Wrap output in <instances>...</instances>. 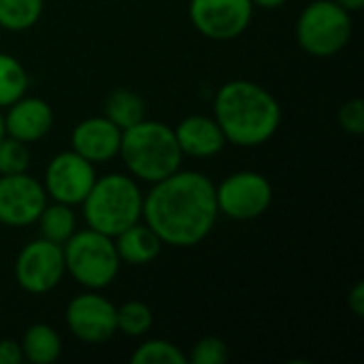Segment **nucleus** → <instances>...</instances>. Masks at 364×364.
<instances>
[{"label": "nucleus", "mask_w": 364, "mask_h": 364, "mask_svg": "<svg viewBox=\"0 0 364 364\" xmlns=\"http://www.w3.org/2000/svg\"><path fill=\"white\" fill-rule=\"evenodd\" d=\"M215 186L194 171H175L151 183L143 196L141 220L164 245L192 247L209 237L218 222Z\"/></svg>", "instance_id": "nucleus-1"}, {"label": "nucleus", "mask_w": 364, "mask_h": 364, "mask_svg": "<svg viewBox=\"0 0 364 364\" xmlns=\"http://www.w3.org/2000/svg\"><path fill=\"white\" fill-rule=\"evenodd\" d=\"M213 119L228 143L258 147L275 136L282 124L277 98L262 85L245 79L224 83L213 100Z\"/></svg>", "instance_id": "nucleus-2"}, {"label": "nucleus", "mask_w": 364, "mask_h": 364, "mask_svg": "<svg viewBox=\"0 0 364 364\" xmlns=\"http://www.w3.org/2000/svg\"><path fill=\"white\" fill-rule=\"evenodd\" d=\"M119 156L130 175L145 183H156L179 171L183 154L179 149L175 130L162 122L141 119L122 130Z\"/></svg>", "instance_id": "nucleus-3"}, {"label": "nucleus", "mask_w": 364, "mask_h": 364, "mask_svg": "<svg viewBox=\"0 0 364 364\" xmlns=\"http://www.w3.org/2000/svg\"><path fill=\"white\" fill-rule=\"evenodd\" d=\"M87 228L107 237H117L122 230L141 222L143 194L132 177L111 173L96 177L92 190L81 203Z\"/></svg>", "instance_id": "nucleus-4"}, {"label": "nucleus", "mask_w": 364, "mask_h": 364, "mask_svg": "<svg viewBox=\"0 0 364 364\" xmlns=\"http://www.w3.org/2000/svg\"><path fill=\"white\" fill-rule=\"evenodd\" d=\"M64 267L83 288L102 290L119 273V256L113 237L98 230H75L73 237L62 245Z\"/></svg>", "instance_id": "nucleus-5"}, {"label": "nucleus", "mask_w": 364, "mask_h": 364, "mask_svg": "<svg viewBox=\"0 0 364 364\" xmlns=\"http://www.w3.org/2000/svg\"><path fill=\"white\" fill-rule=\"evenodd\" d=\"M352 38V13L335 0H314L296 21L299 45L316 55L331 58L339 53Z\"/></svg>", "instance_id": "nucleus-6"}, {"label": "nucleus", "mask_w": 364, "mask_h": 364, "mask_svg": "<svg viewBox=\"0 0 364 364\" xmlns=\"http://www.w3.org/2000/svg\"><path fill=\"white\" fill-rule=\"evenodd\" d=\"M218 211L230 220H256L273 203L271 181L256 171H239L215 186Z\"/></svg>", "instance_id": "nucleus-7"}, {"label": "nucleus", "mask_w": 364, "mask_h": 364, "mask_svg": "<svg viewBox=\"0 0 364 364\" xmlns=\"http://www.w3.org/2000/svg\"><path fill=\"white\" fill-rule=\"evenodd\" d=\"M64 254L62 245L47 239H36L23 245L15 260L17 286L28 294H47L64 277Z\"/></svg>", "instance_id": "nucleus-8"}, {"label": "nucleus", "mask_w": 364, "mask_h": 364, "mask_svg": "<svg viewBox=\"0 0 364 364\" xmlns=\"http://www.w3.org/2000/svg\"><path fill=\"white\" fill-rule=\"evenodd\" d=\"M94 181H96L94 164L70 149L51 158L45 171L43 188L47 192V198L75 207L83 203Z\"/></svg>", "instance_id": "nucleus-9"}, {"label": "nucleus", "mask_w": 364, "mask_h": 364, "mask_svg": "<svg viewBox=\"0 0 364 364\" xmlns=\"http://www.w3.org/2000/svg\"><path fill=\"white\" fill-rule=\"evenodd\" d=\"M252 15V0H190L194 28L213 41L237 38L250 26Z\"/></svg>", "instance_id": "nucleus-10"}, {"label": "nucleus", "mask_w": 364, "mask_h": 364, "mask_svg": "<svg viewBox=\"0 0 364 364\" xmlns=\"http://www.w3.org/2000/svg\"><path fill=\"white\" fill-rule=\"evenodd\" d=\"M47 205L43 183L28 173L0 175V224L21 228L38 220Z\"/></svg>", "instance_id": "nucleus-11"}, {"label": "nucleus", "mask_w": 364, "mask_h": 364, "mask_svg": "<svg viewBox=\"0 0 364 364\" xmlns=\"http://www.w3.org/2000/svg\"><path fill=\"white\" fill-rule=\"evenodd\" d=\"M64 320L68 331L83 343H105L117 333L115 305L96 290L75 296Z\"/></svg>", "instance_id": "nucleus-12"}, {"label": "nucleus", "mask_w": 364, "mask_h": 364, "mask_svg": "<svg viewBox=\"0 0 364 364\" xmlns=\"http://www.w3.org/2000/svg\"><path fill=\"white\" fill-rule=\"evenodd\" d=\"M73 151L92 164H102L119 154L122 130L105 115L79 122L70 136Z\"/></svg>", "instance_id": "nucleus-13"}, {"label": "nucleus", "mask_w": 364, "mask_h": 364, "mask_svg": "<svg viewBox=\"0 0 364 364\" xmlns=\"http://www.w3.org/2000/svg\"><path fill=\"white\" fill-rule=\"evenodd\" d=\"M53 126V109L49 102L36 96H21L6 107L4 132L21 143H34L43 139Z\"/></svg>", "instance_id": "nucleus-14"}, {"label": "nucleus", "mask_w": 364, "mask_h": 364, "mask_svg": "<svg viewBox=\"0 0 364 364\" xmlns=\"http://www.w3.org/2000/svg\"><path fill=\"white\" fill-rule=\"evenodd\" d=\"M175 136L181 154L192 158H213L228 143L218 122L207 115H190L181 119L175 128Z\"/></svg>", "instance_id": "nucleus-15"}, {"label": "nucleus", "mask_w": 364, "mask_h": 364, "mask_svg": "<svg viewBox=\"0 0 364 364\" xmlns=\"http://www.w3.org/2000/svg\"><path fill=\"white\" fill-rule=\"evenodd\" d=\"M113 243L119 260L130 267H143L154 262L164 245L145 222H136L130 228L122 230L117 237H113Z\"/></svg>", "instance_id": "nucleus-16"}, {"label": "nucleus", "mask_w": 364, "mask_h": 364, "mask_svg": "<svg viewBox=\"0 0 364 364\" xmlns=\"http://www.w3.org/2000/svg\"><path fill=\"white\" fill-rule=\"evenodd\" d=\"M19 346L23 358L32 364H51L62 354V341L49 324H32Z\"/></svg>", "instance_id": "nucleus-17"}, {"label": "nucleus", "mask_w": 364, "mask_h": 364, "mask_svg": "<svg viewBox=\"0 0 364 364\" xmlns=\"http://www.w3.org/2000/svg\"><path fill=\"white\" fill-rule=\"evenodd\" d=\"M105 117L111 119L119 130H126L145 119V102L136 92L117 87L105 100Z\"/></svg>", "instance_id": "nucleus-18"}, {"label": "nucleus", "mask_w": 364, "mask_h": 364, "mask_svg": "<svg viewBox=\"0 0 364 364\" xmlns=\"http://www.w3.org/2000/svg\"><path fill=\"white\" fill-rule=\"evenodd\" d=\"M36 222L41 226L43 239L58 243V245H64L77 230V218H75L73 207L64 203H55V200L53 205H45Z\"/></svg>", "instance_id": "nucleus-19"}, {"label": "nucleus", "mask_w": 364, "mask_h": 364, "mask_svg": "<svg viewBox=\"0 0 364 364\" xmlns=\"http://www.w3.org/2000/svg\"><path fill=\"white\" fill-rule=\"evenodd\" d=\"M28 85L30 79L23 64L9 53H0V109H6L9 105L26 96Z\"/></svg>", "instance_id": "nucleus-20"}, {"label": "nucleus", "mask_w": 364, "mask_h": 364, "mask_svg": "<svg viewBox=\"0 0 364 364\" xmlns=\"http://www.w3.org/2000/svg\"><path fill=\"white\" fill-rule=\"evenodd\" d=\"M43 15V0H0V30L21 32Z\"/></svg>", "instance_id": "nucleus-21"}, {"label": "nucleus", "mask_w": 364, "mask_h": 364, "mask_svg": "<svg viewBox=\"0 0 364 364\" xmlns=\"http://www.w3.org/2000/svg\"><path fill=\"white\" fill-rule=\"evenodd\" d=\"M115 322L117 333H124L126 337H143L154 324V314L145 303L128 301L122 307H115Z\"/></svg>", "instance_id": "nucleus-22"}, {"label": "nucleus", "mask_w": 364, "mask_h": 364, "mask_svg": "<svg viewBox=\"0 0 364 364\" xmlns=\"http://www.w3.org/2000/svg\"><path fill=\"white\" fill-rule=\"evenodd\" d=\"M130 360L132 364H188V356L171 341L151 339L139 346Z\"/></svg>", "instance_id": "nucleus-23"}, {"label": "nucleus", "mask_w": 364, "mask_h": 364, "mask_svg": "<svg viewBox=\"0 0 364 364\" xmlns=\"http://www.w3.org/2000/svg\"><path fill=\"white\" fill-rule=\"evenodd\" d=\"M30 166V151L26 143L4 134L0 139V175L26 173Z\"/></svg>", "instance_id": "nucleus-24"}, {"label": "nucleus", "mask_w": 364, "mask_h": 364, "mask_svg": "<svg viewBox=\"0 0 364 364\" xmlns=\"http://www.w3.org/2000/svg\"><path fill=\"white\" fill-rule=\"evenodd\" d=\"M226 360H228V346L218 337L200 339L188 356V363L194 364H224Z\"/></svg>", "instance_id": "nucleus-25"}, {"label": "nucleus", "mask_w": 364, "mask_h": 364, "mask_svg": "<svg viewBox=\"0 0 364 364\" xmlns=\"http://www.w3.org/2000/svg\"><path fill=\"white\" fill-rule=\"evenodd\" d=\"M339 124L350 134H363L364 132V100L352 98L339 109Z\"/></svg>", "instance_id": "nucleus-26"}, {"label": "nucleus", "mask_w": 364, "mask_h": 364, "mask_svg": "<svg viewBox=\"0 0 364 364\" xmlns=\"http://www.w3.org/2000/svg\"><path fill=\"white\" fill-rule=\"evenodd\" d=\"M21 360V346L13 339H0V364H19Z\"/></svg>", "instance_id": "nucleus-27"}, {"label": "nucleus", "mask_w": 364, "mask_h": 364, "mask_svg": "<svg viewBox=\"0 0 364 364\" xmlns=\"http://www.w3.org/2000/svg\"><path fill=\"white\" fill-rule=\"evenodd\" d=\"M348 305H350V309L358 316V318H363L364 316V284L363 282H358L354 288H352V292H350V296H348Z\"/></svg>", "instance_id": "nucleus-28"}, {"label": "nucleus", "mask_w": 364, "mask_h": 364, "mask_svg": "<svg viewBox=\"0 0 364 364\" xmlns=\"http://www.w3.org/2000/svg\"><path fill=\"white\" fill-rule=\"evenodd\" d=\"M339 6H343L348 13H356V11H360L364 6V0H335Z\"/></svg>", "instance_id": "nucleus-29"}, {"label": "nucleus", "mask_w": 364, "mask_h": 364, "mask_svg": "<svg viewBox=\"0 0 364 364\" xmlns=\"http://www.w3.org/2000/svg\"><path fill=\"white\" fill-rule=\"evenodd\" d=\"M252 4L254 6H262V9H279V6H284L286 4V0H252Z\"/></svg>", "instance_id": "nucleus-30"}, {"label": "nucleus", "mask_w": 364, "mask_h": 364, "mask_svg": "<svg viewBox=\"0 0 364 364\" xmlns=\"http://www.w3.org/2000/svg\"><path fill=\"white\" fill-rule=\"evenodd\" d=\"M4 134H6V132H4V113L0 111V139H2Z\"/></svg>", "instance_id": "nucleus-31"}]
</instances>
